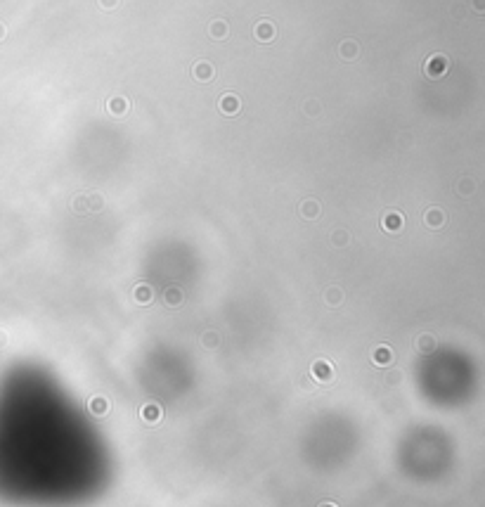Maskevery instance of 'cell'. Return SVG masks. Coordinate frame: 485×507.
Wrapping results in <instances>:
<instances>
[{"mask_svg": "<svg viewBox=\"0 0 485 507\" xmlns=\"http://www.w3.org/2000/svg\"><path fill=\"white\" fill-rule=\"evenodd\" d=\"M211 36L213 38H225L227 36V24L223 19H216L211 24Z\"/></svg>", "mask_w": 485, "mask_h": 507, "instance_id": "obj_12", "label": "cell"}, {"mask_svg": "<svg viewBox=\"0 0 485 507\" xmlns=\"http://www.w3.org/2000/svg\"><path fill=\"white\" fill-rule=\"evenodd\" d=\"M71 211L83 216V213H88V197L85 194H76L74 202H71Z\"/></svg>", "mask_w": 485, "mask_h": 507, "instance_id": "obj_10", "label": "cell"}, {"mask_svg": "<svg viewBox=\"0 0 485 507\" xmlns=\"http://www.w3.org/2000/svg\"><path fill=\"white\" fill-rule=\"evenodd\" d=\"M192 74H194V78H197V81H201V83L211 81V78H213V64L206 62V60H201V62L194 64Z\"/></svg>", "mask_w": 485, "mask_h": 507, "instance_id": "obj_6", "label": "cell"}, {"mask_svg": "<svg viewBox=\"0 0 485 507\" xmlns=\"http://www.w3.org/2000/svg\"><path fill=\"white\" fill-rule=\"evenodd\" d=\"M419 346H421V351H431L433 349V339H431V336H421V339H419Z\"/></svg>", "mask_w": 485, "mask_h": 507, "instance_id": "obj_17", "label": "cell"}, {"mask_svg": "<svg viewBox=\"0 0 485 507\" xmlns=\"http://www.w3.org/2000/svg\"><path fill=\"white\" fill-rule=\"evenodd\" d=\"M327 299H329V301H331V303H339V301H341V294H339V289H331V292H329V296H327Z\"/></svg>", "mask_w": 485, "mask_h": 507, "instance_id": "obj_20", "label": "cell"}, {"mask_svg": "<svg viewBox=\"0 0 485 507\" xmlns=\"http://www.w3.org/2000/svg\"><path fill=\"white\" fill-rule=\"evenodd\" d=\"M166 299H168V303H178L180 301L178 289H168V296H166Z\"/></svg>", "mask_w": 485, "mask_h": 507, "instance_id": "obj_19", "label": "cell"}, {"mask_svg": "<svg viewBox=\"0 0 485 507\" xmlns=\"http://www.w3.org/2000/svg\"><path fill=\"white\" fill-rule=\"evenodd\" d=\"M104 206V202H102V197L100 194H90L88 197V209H93V211H100Z\"/></svg>", "mask_w": 485, "mask_h": 507, "instance_id": "obj_14", "label": "cell"}, {"mask_svg": "<svg viewBox=\"0 0 485 507\" xmlns=\"http://www.w3.org/2000/svg\"><path fill=\"white\" fill-rule=\"evenodd\" d=\"M100 5H102L104 10H114V7L118 5V0H100Z\"/></svg>", "mask_w": 485, "mask_h": 507, "instance_id": "obj_21", "label": "cell"}, {"mask_svg": "<svg viewBox=\"0 0 485 507\" xmlns=\"http://www.w3.org/2000/svg\"><path fill=\"white\" fill-rule=\"evenodd\" d=\"M137 301H144V303H147V301H149V299H151V292H149V287H142V285H140V287H137Z\"/></svg>", "mask_w": 485, "mask_h": 507, "instance_id": "obj_16", "label": "cell"}, {"mask_svg": "<svg viewBox=\"0 0 485 507\" xmlns=\"http://www.w3.org/2000/svg\"><path fill=\"white\" fill-rule=\"evenodd\" d=\"M336 242H346V233H343V230H339V233H336Z\"/></svg>", "mask_w": 485, "mask_h": 507, "instance_id": "obj_23", "label": "cell"}, {"mask_svg": "<svg viewBox=\"0 0 485 507\" xmlns=\"http://www.w3.org/2000/svg\"><path fill=\"white\" fill-rule=\"evenodd\" d=\"M374 360L376 363H388V360H393V353H390L386 346H379V351H376V356H374Z\"/></svg>", "mask_w": 485, "mask_h": 507, "instance_id": "obj_13", "label": "cell"}, {"mask_svg": "<svg viewBox=\"0 0 485 507\" xmlns=\"http://www.w3.org/2000/svg\"><path fill=\"white\" fill-rule=\"evenodd\" d=\"M357 52H360V45H357L355 41H343L341 43V57L343 60H353V57H357Z\"/></svg>", "mask_w": 485, "mask_h": 507, "instance_id": "obj_9", "label": "cell"}, {"mask_svg": "<svg viewBox=\"0 0 485 507\" xmlns=\"http://www.w3.org/2000/svg\"><path fill=\"white\" fill-rule=\"evenodd\" d=\"M218 107H220V111H223V114H227V117H234V114L241 109V100L234 95V93H225V95L218 100Z\"/></svg>", "mask_w": 485, "mask_h": 507, "instance_id": "obj_2", "label": "cell"}, {"mask_svg": "<svg viewBox=\"0 0 485 507\" xmlns=\"http://www.w3.org/2000/svg\"><path fill=\"white\" fill-rule=\"evenodd\" d=\"M381 226H383V230H390V233H396V230H400V228H403V216H400L398 211H388L386 216H383Z\"/></svg>", "mask_w": 485, "mask_h": 507, "instance_id": "obj_8", "label": "cell"}, {"mask_svg": "<svg viewBox=\"0 0 485 507\" xmlns=\"http://www.w3.org/2000/svg\"><path fill=\"white\" fill-rule=\"evenodd\" d=\"M320 111V104L315 102V100H308V104H306V114H317Z\"/></svg>", "mask_w": 485, "mask_h": 507, "instance_id": "obj_18", "label": "cell"}, {"mask_svg": "<svg viewBox=\"0 0 485 507\" xmlns=\"http://www.w3.org/2000/svg\"><path fill=\"white\" fill-rule=\"evenodd\" d=\"M107 109H109V114L111 117H123L126 111L130 109V102H128V97H121V95H116V97H111L109 102H107Z\"/></svg>", "mask_w": 485, "mask_h": 507, "instance_id": "obj_4", "label": "cell"}, {"mask_svg": "<svg viewBox=\"0 0 485 507\" xmlns=\"http://www.w3.org/2000/svg\"><path fill=\"white\" fill-rule=\"evenodd\" d=\"M253 36H256L258 41H263V43L272 41V38H275V26L267 19H263V21H258V24H256V29H253Z\"/></svg>", "mask_w": 485, "mask_h": 507, "instance_id": "obj_7", "label": "cell"}, {"mask_svg": "<svg viewBox=\"0 0 485 507\" xmlns=\"http://www.w3.org/2000/svg\"><path fill=\"white\" fill-rule=\"evenodd\" d=\"M447 69H450V60L445 55H431L426 60V67H424V74L429 78H440L443 74H447Z\"/></svg>", "mask_w": 485, "mask_h": 507, "instance_id": "obj_1", "label": "cell"}, {"mask_svg": "<svg viewBox=\"0 0 485 507\" xmlns=\"http://www.w3.org/2000/svg\"><path fill=\"white\" fill-rule=\"evenodd\" d=\"M313 368H315V372H317V375H322V379H329V365L324 363V360H317Z\"/></svg>", "mask_w": 485, "mask_h": 507, "instance_id": "obj_15", "label": "cell"}, {"mask_svg": "<svg viewBox=\"0 0 485 507\" xmlns=\"http://www.w3.org/2000/svg\"><path fill=\"white\" fill-rule=\"evenodd\" d=\"M3 36H5V29H3V24H0V38H3Z\"/></svg>", "mask_w": 485, "mask_h": 507, "instance_id": "obj_24", "label": "cell"}, {"mask_svg": "<svg viewBox=\"0 0 485 507\" xmlns=\"http://www.w3.org/2000/svg\"><path fill=\"white\" fill-rule=\"evenodd\" d=\"M424 220H426V226H429V228H443V226H445V220H447V216L443 213V209H438V206H431L429 211L424 213Z\"/></svg>", "mask_w": 485, "mask_h": 507, "instance_id": "obj_5", "label": "cell"}, {"mask_svg": "<svg viewBox=\"0 0 485 507\" xmlns=\"http://www.w3.org/2000/svg\"><path fill=\"white\" fill-rule=\"evenodd\" d=\"M320 211H322V206L317 199H303L301 204H298V213H301L306 220H315L320 216Z\"/></svg>", "mask_w": 485, "mask_h": 507, "instance_id": "obj_3", "label": "cell"}, {"mask_svg": "<svg viewBox=\"0 0 485 507\" xmlns=\"http://www.w3.org/2000/svg\"><path fill=\"white\" fill-rule=\"evenodd\" d=\"M459 194L462 197H471L473 192H476V183H473V178H462L459 180V185H457Z\"/></svg>", "mask_w": 485, "mask_h": 507, "instance_id": "obj_11", "label": "cell"}, {"mask_svg": "<svg viewBox=\"0 0 485 507\" xmlns=\"http://www.w3.org/2000/svg\"><path fill=\"white\" fill-rule=\"evenodd\" d=\"M473 7H476V12H483V10H485V0H473Z\"/></svg>", "mask_w": 485, "mask_h": 507, "instance_id": "obj_22", "label": "cell"}]
</instances>
